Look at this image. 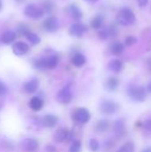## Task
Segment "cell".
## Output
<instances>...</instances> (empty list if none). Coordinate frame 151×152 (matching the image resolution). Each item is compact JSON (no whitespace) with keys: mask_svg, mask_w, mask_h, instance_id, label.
I'll use <instances>...</instances> for the list:
<instances>
[{"mask_svg":"<svg viewBox=\"0 0 151 152\" xmlns=\"http://www.w3.org/2000/svg\"><path fill=\"white\" fill-rule=\"evenodd\" d=\"M135 14L129 8H122L117 15V21L122 26L133 25L135 22Z\"/></svg>","mask_w":151,"mask_h":152,"instance_id":"cell-1","label":"cell"},{"mask_svg":"<svg viewBox=\"0 0 151 152\" xmlns=\"http://www.w3.org/2000/svg\"><path fill=\"white\" fill-rule=\"evenodd\" d=\"M127 94L128 96L136 102H142L146 99V89L142 86L133 85L128 86L127 88Z\"/></svg>","mask_w":151,"mask_h":152,"instance_id":"cell-2","label":"cell"},{"mask_svg":"<svg viewBox=\"0 0 151 152\" xmlns=\"http://www.w3.org/2000/svg\"><path fill=\"white\" fill-rule=\"evenodd\" d=\"M119 110V104L112 100H103L100 103V111L104 115H113Z\"/></svg>","mask_w":151,"mask_h":152,"instance_id":"cell-3","label":"cell"},{"mask_svg":"<svg viewBox=\"0 0 151 152\" xmlns=\"http://www.w3.org/2000/svg\"><path fill=\"white\" fill-rule=\"evenodd\" d=\"M23 12L27 17L31 19H40L44 14L43 8L34 4H29L26 5L23 10Z\"/></svg>","mask_w":151,"mask_h":152,"instance_id":"cell-4","label":"cell"},{"mask_svg":"<svg viewBox=\"0 0 151 152\" xmlns=\"http://www.w3.org/2000/svg\"><path fill=\"white\" fill-rule=\"evenodd\" d=\"M56 99L58 102L61 104H69L73 99V94L70 87L69 86H66L63 88H61L57 94Z\"/></svg>","mask_w":151,"mask_h":152,"instance_id":"cell-5","label":"cell"},{"mask_svg":"<svg viewBox=\"0 0 151 152\" xmlns=\"http://www.w3.org/2000/svg\"><path fill=\"white\" fill-rule=\"evenodd\" d=\"M73 118L78 124H86L91 118V114L85 108H78L74 112Z\"/></svg>","mask_w":151,"mask_h":152,"instance_id":"cell-6","label":"cell"},{"mask_svg":"<svg viewBox=\"0 0 151 152\" xmlns=\"http://www.w3.org/2000/svg\"><path fill=\"white\" fill-rule=\"evenodd\" d=\"M43 27L44 30L49 33L56 32L60 28V21L56 16H49L46 18L43 23Z\"/></svg>","mask_w":151,"mask_h":152,"instance_id":"cell-7","label":"cell"},{"mask_svg":"<svg viewBox=\"0 0 151 152\" xmlns=\"http://www.w3.org/2000/svg\"><path fill=\"white\" fill-rule=\"evenodd\" d=\"M87 30V27L81 22H75L72 25H70L69 28V33L72 37H82Z\"/></svg>","mask_w":151,"mask_h":152,"instance_id":"cell-8","label":"cell"},{"mask_svg":"<svg viewBox=\"0 0 151 152\" xmlns=\"http://www.w3.org/2000/svg\"><path fill=\"white\" fill-rule=\"evenodd\" d=\"M113 132L116 137L122 138L126 134V126L124 119H117L113 124Z\"/></svg>","mask_w":151,"mask_h":152,"instance_id":"cell-9","label":"cell"},{"mask_svg":"<svg viewBox=\"0 0 151 152\" xmlns=\"http://www.w3.org/2000/svg\"><path fill=\"white\" fill-rule=\"evenodd\" d=\"M28 51H29V46L25 42L19 41L12 45V52L17 56L25 55Z\"/></svg>","mask_w":151,"mask_h":152,"instance_id":"cell-10","label":"cell"},{"mask_svg":"<svg viewBox=\"0 0 151 152\" xmlns=\"http://www.w3.org/2000/svg\"><path fill=\"white\" fill-rule=\"evenodd\" d=\"M38 142L35 138H26L21 142V147L25 151L33 152L37 150L38 148Z\"/></svg>","mask_w":151,"mask_h":152,"instance_id":"cell-11","label":"cell"},{"mask_svg":"<svg viewBox=\"0 0 151 152\" xmlns=\"http://www.w3.org/2000/svg\"><path fill=\"white\" fill-rule=\"evenodd\" d=\"M66 12L75 20H79L83 17V12L81 9L76 4H70L68 5L66 8Z\"/></svg>","mask_w":151,"mask_h":152,"instance_id":"cell-12","label":"cell"},{"mask_svg":"<svg viewBox=\"0 0 151 152\" xmlns=\"http://www.w3.org/2000/svg\"><path fill=\"white\" fill-rule=\"evenodd\" d=\"M41 123L45 127L53 128L58 124V118L54 115L48 114L43 117V118L41 119Z\"/></svg>","mask_w":151,"mask_h":152,"instance_id":"cell-13","label":"cell"},{"mask_svg":"<svg viewBox=\"0 0 151 152\" xmlns=\"http://www.w3.org/2000/svg\"><path fill=\"white\" fill-rule=\"evenodd\" d=\"M69 131L66 128H61L59 130H57L53 135L54 141L56 142H64L65 141L69 140Z\"/></svg>","mask_w":151,"mask_h":152,"instance_id":"cell-14","label":"cell"},{"mask_svg":"<svg viewBox=\"0 0 151 152\" xmlns=\"http://www.w3.org/2000/svg\"><path fill=\"white\" fill-rule=\"evenodd\" d=\"M38 86H39V81L36 78H33L27 81L24 84L23 89L27 94H33L37 90Z\"/></svg>","mask_w":151,"mask_h":152,"instance_id":"cell-15","label":"cell"},{"mask_svg":"<svg viewBox=\"0 0 151 152\" xmlns=\"http://www.w3.org/2000/svg\"><path fill=\"white\" fill-rule=\"evenodd\" d=\"M17 34L12 31V30H6L2 34L1 37V41L3 44L4 45H11L12 43H13L16 39Z\"/></svg>","mask_w":151,"mask_h":152,"instance_id":"cell-16","label":"cell"},{"mask_svg":"<svg viewBox=\"0 0 151 152\" xmlns=\"http://www.w3.org/2000/svg\"><path fill=\"white\" fill-rule=\"evenodd\" d=\"M28 105L33 111H39L44 106V101L38 96H34L30 99Z\"/></svg>","mask_w":151,"mask_h":152,"instance_id":"cell-17","label":"cell"},{"mask_svg":"<svg viewBox=\"0 0 151 152\" xmlns=\"http://www.w3.org/2000/svg\"><path fill=\"white\" fill-rule=\"evenodd\" d=\"M108 68L110 71L114 72V73H120L124 68V64L123 62L118 60V59H114L111 60L109 64H108Z\"/></svg>","mask_w":151,"mask_h":152,"instance_id":"cell-18","label":"cell"},{"mask_svg":"<svg viewBox=\"0 0 151 152\" xmlns=\"http://www.w3.org/2000/svg\"><path fill=\"white\" fill-rule=\"evenodd\" d=\"M118 85H119L118 79L115 77H110L106 80L104 84V87L109 92H115L117 89Z\"/></svg>","mask_w":151,"mask_h":152,"instance_id":"cell-19","label":"cell"},{"mask_svg":"<svg viewBox=\"0 0 151 152\" xmlns=\"http://www.w3.org/2000/svg\"><path fill=\"white\" fill-rule=\"evenodd\" d=\"M71 62L75 67H77V68L83 67L86 62V57L83 53H77L73 55V57L71 59Z\"/></svg>","mask_w":151,"mask_h":152,"instance_id":"cell-20","label":"cell"},{"mask_svg":"<svg viewBox=\"0 0 151 152\" xmlns=\"http://www.w3.org/2000/svg\"><path fill=\"white\" fill-rule=\"evenodd\" d=\"M46 69H53L57 67L59 63V57L56 54H51L47 57H44Z\"/></svg>","mask_w":151,"mask_h":152,"instance_id":"cell-21","label":"cell"},{"mask_svg":"<svg viewBox=\"0 0 151 152\" xmlns=\"http://www.w3.org/2000/svg\"><path fill=\"white\" fill-rule=\"evenodd\" d=\"M109 50L113 55H120L125 51V45L119 41H115L110 45Z\"/></svg>","mask_w":151,"mask_h":152,"instance_id":"cell-22","label":"cell"},{"mask_svg":"<svg viewBox=\"0 0 151 152\" xmlns=\"http://www.w3.org/2000/svg\"><path fill=\"white\" fill-rule=\"evenodd\" d=\"M104 23V16L102 14H98L94 16L91 20V27L94 29H101Z\"/></svg>","mask_w":151,"mask_h":152,"instance_id":"cell-23","label":"cell"},{"mask_svg":"<svg viewBox=\"0 0 151 152\" xmlns=\"http://www.w3.org/2000/svg\"><path fill=\"white\" fill-rule=\"evenodd\" d=\"M110 126V122L108 119H101L97 122L95 126V131L97 133H104Z\"/></svg>","mask_w":151,"mask_h":152,"instance_id":"cell-24","label":"cell"},{"mask_svg":"<svg viewBox=\"0 0 151 152\" xmlns=\"http://www.w3.org/2000/svg\"><path fill=\"white\" fill-rule=\"evenodd\" d=\"M26 38H27L28 41L30 42V44H32L33 45H36L40 44V42H41L40 37H39L37 34L33 33V32H28V33L26 35Z\"/></svg>","mask_w":151,"mask_h":152,"instance_id":"cell-25","label":"cell"},{"mask_svg":"<svg viewBox=\"0 0 151 152\" xmlns=\"http://www.w3.org/2000/svg\"><path fill=\"white\" fill-rule=\"evenodd\" d=\"M135 151V146L133 142H125L124 145H122L117 152H134Z\"/></svg>","mask_w":151,"mask_h":152,"instance_id":"cell-26","label":"cell"},{"mask_svg":"<svg viewBox=\"0 0 151 152\" xmlns=\"http://www.w3.org/2000/svg\"><path fill=\"white\" fill-rule=\"evenodd\" d=\"M28 32H30V30H29V28H28V26L27 24H25V23H20L17 26V33L20 36H25L26 37V35Z\"/></svg>","mask_w":151,"mask_h":152,"instance_id":"cell-27","label":"cell"},{"mask_svg":"<svg viewBox=\"0 0 151 152\" xmlns=\"http://www.w3.org/2000/svg\"><path fill=\"white\" fill-rule=\"evenodd\" d=\"M98 37L101 40H106L108 39L109 37H111L110 35V31H109V28H104L99 30L98 32Z\"/></svg>","mask_w":151,"mask_h":152,"instance_id":"cell-28","label":"cell"},{"mask_svg":"<svg viewBox=\"0 0 151 152\" xmlns=\"http://www.w3.org/2000/svg\"><path fill=\"white\" fill-rule=\"evenodd\" d=\"M34 67H35L36 69H40V70L46 69L44 57L39 58V59H37V60H36V61H34Z\"/></svg>","mask_w":151,"mask_h":152,"instance_id":"cell-29","label":"cell"},{"mask_svg":"<svg viewBox=\"0 0 151 152\" xmlns=\"http://www.w3.org/2000/svg\"><path fill=\"white\" fill-rule=\"evenodd\" d=\"M89 148L91 151L97 152L100 150V142L95 138H92L89 142Z\"/></svg>","mask_w":151,"mask_h":152,"instance_id":"cell-30","label":"cell"},{"mask_svg":"<svg viewBox=\"0 0 151 152\" xmlns=\"http://www.w3.org/2000/svg\"><path fill=\"white\" fill-rule=\"evenodd\" d=\"M82 144L80 141H74L69 147V152H80Z\"/></svg>","mask_w":151,"mask_h":152,"instance_id":"cell-31","label":"cell"},{"mask_svg":"<svg viewBox=\"0 0 151 152\" xmlns=\"http://www.w3.org/2000/svg\"><path fill=\"white\" fill-rule=\"evenodd\" d=\"M44 13H50L52 12V11L53 10V4L50 1H45L44 4H43V6H42Z\"/></svg>","mask_w":151,"mask_h":152,"instance_id":"cell-32","label":"cell"},{"mask_svg":"<svg viewBox=\"0 0 151 152\" xmlns=\"http://www.w3.org/2000/svg\"><path fill=\"white\" fill-rule=\"evenodd\" d=\"M125 45L127 46H132L134 44L137 43V38L134 37V36H128L126 38H125Z\"/></svg>","mask_w":151,"mask_h":152,"instance_id":"cell-33","label":"cell"},{"mask_svg":"<svg viewBox=\"0 0 151 152\" xmlns=\"http://www.w3.org/2000/svg\"><path fill=\"white\" fill-rule=\"evenodd\" d=\"M8 93V87L7 86L0 80V97L5 96Z\"/></svg>","mask_w":151,"mask_h":152,"instance_id":"cell-34","label":"cell"},{"mask_svg":"<svg viewBox=\"0 0 151 152\" xmlns=\"http://www.w3.org/2000/svg\"><path fill=\"white\" fill-rule=\"evenodd\" d=\"M142 127L145 131L151 134V118H147L143 123H142Z\"/></svg>","mask_w":151,"mask_h":152,"instance_id":"cell-35","label":"cell"},{"mask_svg":"<svg viewBox=\"0 0 151 152\" xmlns=\"http://www.w3.org/2000/svg\"><path fill=\"white\" fill-rule=\"evenodd\" d=\"M137 3L140 7H145L148 4L149 0H137Z\"/></svg>","mask_w":151,"mask_h":152,"instance_id":"cell-36","label":"cell"},{"mask_svg":"<svg viewBox=\"0 0 151 152\" xmlns=\"http://www.w3.org/2000/svg\"><path fill=\"white\" fill-rule=\"evenodd\" d=\"M113 142L111 141V140H109V141H106L105 142V143H104V147H105V149H110V148H112L113 147Z\"/></svg>","mask_w":151,"mask_h":152,"instance_id":"cell-37","label":"cell"},{"mask_svg":"<svg viewBox=\"0 0 151 152\" xmlns=\"http://www.w3.org/2000/svg\"><path fill=\"white\" fill-rule=\"evenodd\" d=\"M47 148H48V149H50V150L48 151H49V152H53V151H55V149H54L53 147H52V146H48Z\"/></svg>","mask_w":151,"mask_h":152,"instance_id":"cell-38","label":"cell"},{"mask_svg":"<svg viewBox=\"0 0 151 152\" xmlns=\"http://www.w3.org/2000/svg\"><path fill=\"white\" fill-rule=\"evenodd\" d=\"M148 67H149V69L151 71V59H150L148 61Z\"/></svg>","mask_w":151,"mask_h":152,"instance_id":"cell-39","label":"cell"},{"mask_svg":"<svg viewBox=\"0 0 151 152\" xmlns=\"http://www.w3.org/2000/svg\"><path fill=\"white\" fill-rule=\"evenodd\" d=\"M142 152H151V148H146V149H144Z\"/></svg>","mask_w":151,"mask_h":152,"instance_id":"cell-40","label":"cell"},{"mask_svg":"<svg viewBox=\"0 0 151 152\" xmlns=\"http://www.w3.org/2000/svg\"><path fill=\"white\" fill-rule=\"evenodd\" d=\"M16 3H18V4H21V3H23V2H25L26 0H14Z\"/></svg>","mask_w":151,"mask_h":152,"instance_id":"cell-41","label":"cell"},{"mask_svg":"<svg viewBox=\"0 0 151 152\" xmlns=\"http://www.w3.org/2000/svg\"><path fill=\"white\" fill-rule=\"evenodd\" d=\"M148 91H149L150 93H151V82L148 85Z\"/></svg>","mask_w":151,"mask_h":152,"instance_id":"cell-42","label":"cell"},{"mask_svg":"<svg viewBox=\"0 0 151 152\" xmlns=\"http://www.w3.org/2000/svg\"><path fill=\"white\" fill-rule=\"evenodd\" d=\"M85 1L90 2V3H96V2H98L99 0H85Z\"/></svg>","mask_w":151,"mask_h":152,"instance_id":"cell-43","label":"cell"},{"mask_svg":"<svg viewBox=\"0 0 151 152\" xmlns=\"http://www.w3.org/2000/svg\"><path fill=\"white\" fill-rule=\"evenodd\" d=\"M3 9V3H2V1L0 0V11Z\"/></svg>","mask_w":151,"mask_h":152,"instance_id":"cell-44","label":"cell"},{"mask_svg":"<svg viewBox=\"0 0 151 152\" xmlns=\"http://www.w3.org/2000/svg\"><path fill=\"white\" fill-rule=\"evenodd\" d=\"M1 109H2V104L0 103V110H1Z\"/></svg>","mask_w":151,"mask_h":152,"instance_id":"cell-45","label":"cell"}]
</instances>
